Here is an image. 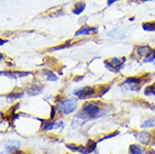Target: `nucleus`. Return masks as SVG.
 I'll return each mask as SVG.
<instances>
[{
	"instance_id": "obj_1",
	"label": "nucleus",
	"mask_w": 155,
	"mask_h": 154,
	"mask_svg": "<svg viewBox=\"0 0 155 154\" xmlns=\"http://www.w3.org/2000/svg\"><path fill=\"white\" fill-rule=\"evenodd\" d=\"M100 112L101 108L97 104H94V102H85L83 105V107H82V110L80 112H78V115L75 117L85 122V120L97 118L98 116L100 115Z\"/></svg>"
},
{
	"instance_id": "obj_2",
	"label": "nucleus",
	"mask_w": 155,
	"mask_h": 154,
	"mask_svg": "<svg viewBox=\"0 0 155 154\" xmlns=\"http://www.w3.org/2000/svg\"><path fill=\"white\" fill-rule=\"evenodd\" d=\"M56 109L62 115H69L77 109V99H65V100L58 101Z\"/></svg>"
},
{
	"instance_id": "obj_3",
	"label": "nucleus",
	"mask_w": 155,
	"mask_h": 154,
	"mask_svg": "<svg viewBox=\"0 0 155 154\" xmlns=\"http://www.w3.org/2000/svg\"><path fill=\"white\" fill-rule=\"evenodd\" d=\"M123 61H124V60H119V59H117V58H114V59H111L110 61H105V66L108 70H110L111 72L117 73V72L119 71L120 68L123 66Z\"/></svg>"
},
{
	"instance_id": "obj_4",
	"label": "nucleus",
	"mask_w": 155,
	"mask_h": 154,
	"mask_svg": "<svg viewBox=\"0 0 155 154\" xmlns=\"http://www.w3.org/2000/svg\"><path fill=\"white\" fill-rule=\"evenodd\" d=\"M96 92L94 88L92 87H84L82 89H79L78 91H74V95L79 98V99H87V98H90L92 97Z\"/></svg>"
},
{
	"instance_id": "obj_5",
	"label": "nucleus",
	"mask_w": 155,
	"mask_h": 154,
	"mask_svg": "<svg viewBox=\"0 0 155 154\" xmlns=\"http://www.w3.org/2000/svg\"><path fill=\"white\" fill-rule=\"evenodd\" d=\"M42 89H43L42 85H36V83H31V85H28L27 88H26V92L29 96H36V95L42 92Z\"/></svg>"
},
{
	"instance_id": "obj_6",
	"label": "nucleus",
	"mask_w": 155,
	"mask_h": 154,
	"mask_svg": "<svg viewBox=\"0 0 155 154\" xmlns=\"http://www.w3.org/2000/svg\"><path fill=\"white\" fill-rule=\"evenodd\" d=\"M19 146H20L19 141H8V142L5 144V149H6V151L9 152V153H12L15 150L19 149Z\"/></svg>"
},
{
	"instance_id": "obj_7",
	"label": "nucleus",
	"mask_w": 155,
	"mask_h": 154,
	"mask_svg": "<svg viewBox=\"0 0 155 154\" xmlns=\"http://www.w3.org/2000/svg\"><path fill=\"white\" fill-rule=\"evenodd\" d=\"M137 139H138V142L140 144H145V145H147L148 143L151 142V135L148 134V133H140V134L137 135Z\"/></svg>"
},
{
	"instance_id": "obj_8",
	"label": "nucleus",
	"mask_w": 155,
	"mask_h": 154,
	"mask_svg": "<svg viewBox=\"0 0 155 154\" xmlns=\"http://www.w3.org/2000/svg\"><path fill=\"white\" fill-rule=\"evenodd\" d=\"M97 28L96 27H89V26H82L79 31L75 33V36H80V35H89L91 32H96Z\"/></svg>"
},
{
	"instance_id": "obj_9",
	"label": "nucleus",
	"mask_w": 155,
	"mask_h": 154,
	"mask_svg": "<svg viewBox=\"0 0 155 154\" xmlns=\"http://www.w3.org/2000/svg\"><path fill=\"white\" fill-rule=\"evenodd\" d=\"M151 52V47L148 45H140V46L137 47V54L140 55V56H145V55H148Z\"/></svg>"
},
{
	"instance_id": "obj_10",
	"label": "nucleus",
	"mask_w": 155,
	"mask_h": 154,
	"mask_svg": "<svg viewBox=\"0 0 155 154\" xmlns=\"http://www.w3.org/2000/svg\"><path fill=\"white\" fill-rule=\"evenodd\" d=\"M63 126V123L62 122H54V123H48L47 125H45L43 129H45V131H51V129H53V128H58V127H62Z\"/></svg>"
},
{
	"instance_id": "obj_11",
	"label": "nucleus",
	"mask_w": 155,
	"mask_h": 154,
	"mask_svg": "<svg viewBox=\"0 0 155 154\" xmlns=\"http://www.w3.org/2000/svg\"><path fill=\"white\" fill-rule=\"evenodd\" d=\"M143 149L137 144H133L129 146V153L130 154H143Z\"/></svg>"
},
{
	"instance_id": "obj_12",
	"label": "nucleus",
	"mask_w": 155,
	"mask_h": 154,
	"mask_svg": "<svg viewBox=\"0 0 155 154\" xmlns=\"http://www.w3.org/2000/svg\"><path fill=\"white\" fill-rule=\"evenodd\" d=\"M84 9H85L84 2H78V4H75V6H74L73 12L75 14V15H80Z\"/></svg>"
},
{
	"instance_id": "obj_13",
	"label": "nucleus",
	"mask_w": 155,
	"mask_h": 154,
	"mask_svg": "<svg viewBox=\"0 0 155 154\" xmlns=\"http://www.w3.org/2000/svg\"><path fill=\"white\" fill-rule=\"evenodd\" d=\"M124 85H140V78H128L124 82Z\"/></svg>"
},
{
	"instance_id": "obj_14",
	"label": "nucleus",
	"mask_w": 155,
	"mask_h": 154,
	"mask_svg": "<svg viewBox=\"0 0 155 154\" xmlns=\"http://www.w3.org/2000/svg\"><path fill=\"white\" fill-rule=\"evenodd\" d=\"M143 29L144 31H148V32H154L155 31V22L143 24Z\"/></svg>"
},
{
	"instance_id": "obj_15",
	"label": "nucleus",
	"mask_w": 155,
	"mask_h": 154,
	"mask_svg": "<svg viewBox=\"0 0 155 154\" xmlns=\"http://www.w3.org/2000/svg\"><path fill=\"white\" fill-rule=\"evenodd\" d=\"M145 95L146 96H150V95H153V96H155V82L153 83V85H148V87H146V89H145Z\"/></svg>"
},
{
	"instance_id": "obj_16",
	"label": "nucleus",
	"mask_w": 155,
	"mask_h": 154,
	"mask_svg": "<svg viewBox=\"0 0 155 154\" xmlns=\"http://www.w3.org/2000/svg\"><path fill=\"white\" fill-rule=\"evenodd\" d=\"M154 123H155L154 118H150V119H147V120H145V122H144L143 125H142V127H144V128L153 127V126H154Z\"/></svg>"
},
{
	"instance_id": "obj_17",
	"label": "nucleus",
	"mask_w": 155,
	"mask_h": 154,
	"mask_svg": "<svg viewBox=\"0 0 155 154\" xmlns=\"http://www.w3.org/2000/svg\"><path fill=\"white\" fill-rule=\"evenodd\" d=\"M44 73H45V75H46L47 80L48 81H56L58 80V77H56L53 72H51V71H44Z\"/></svg>"
},
{
	"instance_id": "obj_18",
	"label": "nucleus",
	"mask_w": 155,
	"mask_h": 154,
	"mask_svg": "<svg viewBox=\"0 0 155 154\" xmlns=\"http://www.w3.org/2000/svg\"><path fill=\"white\" fill-rule=\"evenodd\" d=\"M8 98H12V99H18V98H21L23 97V92H19V93H10V95H8Z\"/></svg>"
},
{
	"instance_id": "obj_19",
	"label": "nucleus",
	"mask_w": 155,
	"mask_h": 154,
	"mask_svg": "<svg viewBox=\"0 0 155 154\" xmlns=\"http://www.w3.org/2000/svg\"><path fill=\"white\" fill-rule=\"evenodd\" d=\"M116 1H118V0H108V6H111V5H113L114 2H116Z\"/></svg>"
},
{
	"instance_id": "obj_20",
	"label": "nucleus",
	"mask_w": 155,
	"mask_h": 154,
	"mask_svg": "<svg viewBox=\"0 0 155 154\" xmlns=\"http://www.w3.org/2000/svg\"><path fill=\"white\" fill-rule=\"evenodd\" d=\"M54 115H55V108L52 109V114H51V118H54Z\"/></svg>"
},
{
	"instance_id": "obj_21",
	"label": "nucleus",
	"mask_w": 155,
	"mask_h": 154,
	"mask_svg": "<svg viewBox=\"0 0 155 154\" xmlns=\"http://www.w3.org/2000/svg\"><path fill=\"white\" fill-rule=\"evenodd\" d=\"M5 43H7V41H2V39H1V42H0V44H1V45H4Z\"/></svg>"
},
{
	"instance_id": "obj_22",
	"label": "nucleus",
	"mask_w": 155,
	"mask_h": 154,
	"mask_svg": "<svg viewBox=\"0 0 155 154\" xmlns=\"http://www.w3.org/2000/svg\"><path fill=\"white\" fill-rule=\"evenodd\" d=\"M152 56H153V59H154V60H155V51H154V54H153Z\"/></svg>"
},
{
	"instance_id": "obj_23",
	"label": "nucleus",
	"mask_w": 155,
	"mask_h": 154,
	"mask_svg": "<svg viewBox=\"0 0 155 154\" xmlns=\"http://www.w3.org/2000/svg\"><path fill=\"white\" fill-rule=\"evenodd\" d=\"M142 1H147V0H142Z\"/></svg>"
}]
</instances>
